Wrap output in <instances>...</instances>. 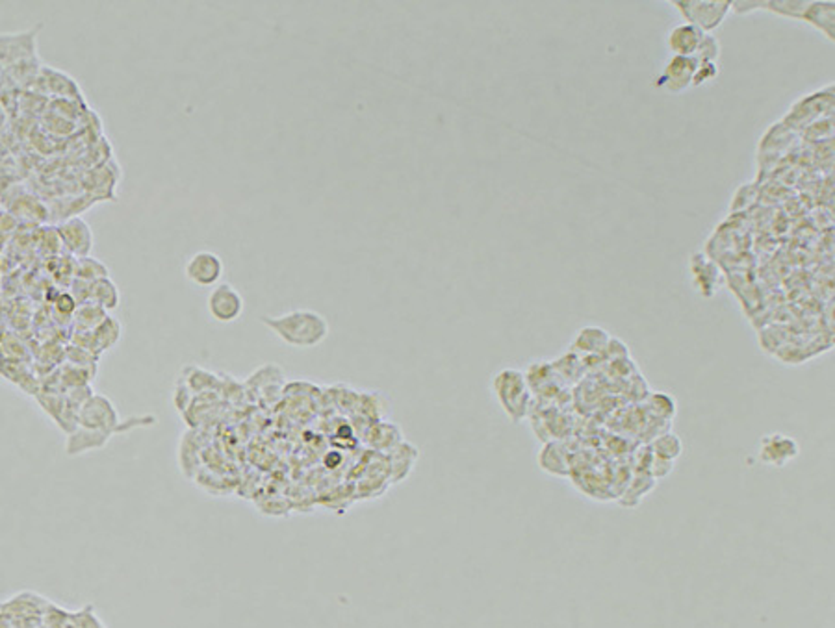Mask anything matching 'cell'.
Returning <instances> with one entry per match:
<instances>
[{
	"mask_svg": "<svg viewBox=\"0 0 835 628\" xmlns=\"http://www.w3.org/2000/svg\"><path fill=\"white\" fill-rule=\"evenodd\" d=\"M260 321L284 345L293 348H314L329 338L327 319L314 310H291L281 315H264Z\"/></svg>",
	"mask_w": 835,
	"mask_h": 628,
	"instance_id": "1",
	"label": "cell"
},
{
	"mask_svg": "<svg viewBox=\"0 0 835 628\" xmlns=\"http://www.w3.org/2000/svg\"><path fill=\"white\" fill-rule=\"evenodd\" d=\"M493 391L502 410L512 423H520L529 415L533 393L522 371L509 367L496 373L493 379Z\"/></svg>",
	"mask_w": 835,
	"mask_h": 628,
	"instance_id": "2",
	"label": "cell"
},
{
	"mask_svg": "<svg viewBox=\"0 0 835 628\" xmlns=\"http://www.w3.org/2000/svg\"><path fill=\"white\" fill-rule=\"evenodd\" d=\"M672 6L687 22L709 34L717 30L731 12V0H676Z\"/></svg>",
	"mask_w": 835,
	"mask_h": 628,
	"instance_id": "3",
	"label": "cell"
},
{
	"mask_svg": "<svg viewBox=\"0 0 835 628\" xmlns=\"http://www.w3.org/2000/svg\"><path fill=\"white\" fill-rule=\"evenodd\" d=\"M77 424L86 431L108 432V434H117L121 429L119 414L112 400L105 395H93V393L80 406Z\"/></svg>",
	"mask_w": 835,
	"mask_h": 628,
	"instance_id": "4",
	"label": "cell"
},
{
	"mask_svg": "<svg viewBox=\"0 0 835 628\" xmlns=\"http://www.w3.org/2000/svg\"><path fill=\"white\" fill-rule=\"evenodd\" d=\"M41 27L22 32L0 34V71H8L22 62L38 58V36Z\"/></svg>",
	"mask_w": 835,
	"mask_h": 628,
	"instance_id": "5",
	"label": "cell"
},
{
	"mask_svg": "<svg viewBox=\"0 0 835 628\" xmlns=\"http://www.w3.org/2000/svg\"><path fill=\"white\" fill-rule=\"evenodd\" d=\"M207 310L217 322H234L243 315L245 300L241 293L229 282H219L212 288L207 298Z\"/></svg>",
	"mask_w": 835,
	"mask_h": 628,
	"instance_id": "6",
	"label": "cell"
},
{
	"mask_svg": "<svg viewBox=\"0 0 835 628\" xmlns=\"http://www.w3.org/2000/svg\"><path fill=\"white\" fill-rule=\"evenodd\" d=\"M225 272V264L219 258V255L212 250H199L190 256L184 265V274L188 282L199 288H214L221 282Z\"/></svg>",
	"mask_w": 835,
	"mask_h": 628,
	"instance_id": "7",
	"label": "cell"
},
{
	"mask_svg": "<svg viewBox=\"0 0 835 628\" xmlns=\"http://www.w3.org/2000/svg\"><path fill=\"white\" fill-rule=\"evenodd\" d=\"M698 60L696 58H683V56H672V60L667 63V67L662 69L659 74V79L655 82L657 88L667 89L669 93L679 95L693 88L695 74L698 69Z\"/></svg>",
	"mask_w": 835,
	"mask_h": 628,
	"instance_id": "8",
	"label": "cell"
},
{
	"mask_svg": "<svg viewBox=\"0 0 835 628\" xmlns=\"http://www.w3.org/2000/svg\"><path fill=\"white\" fill-rule=\"evenodd\" d=\"M798 455H800V447L793 438L783 436V434H767L761 438L757 460L765 465L783 467L795 462Z\"/></svg>",
	"mask_w": 835,
	"mask_h": 628,
	"instance_id": "9",
	"label": "cell"
},
{
	"mask_svg": "<svg viewBox=\"0 0 835 628\" xmlns=\"http://www.w3.org/2000/svg\"><path fill=\"white\" fill-rule=\"evenodd\" d=\"M58 238L60 243L69 250L71 255L79 258L89 256L93 248V232L91 226L82 217H71L58 226Z\"/></svg>",
	"mask_w": 835,
	"mask_h": 628,
	"instance_id": "10",
	"label": "cell"
},
{
	"mask_svg": "<svg viewBox=\"0 0 835 628\" xmlns=\"http://www.w3.org/2000/svg\"><path fill=\"white\" fill-rule=\"evenodd\" d=\"M704 38H705V32L693 27V24L689 22H681L669 32L667 46L674 56L695 58L698 48L702 46Z\"/></svg>",
	"mask_w": 835,
	"mask_h": 628,
	"instance_id": "11",
	"label": "cell"
},
{
	"mask_svg": "<svg viewBox=\"0 0 835 628\" xmlns=\"http://www.w3.org/2000/svg\"><path fill=\"white\" fill-rule=\"evenodd\" d=\"M38 84H41V91H46V93H53L56 96H80V89H79V84L72 80L71 77H67L65 72L62 71H56L53 67H46V65H41L39 69V74H38V79H36Z\"/></svg>",
	"mask_w": 835,
	"mask_h": 628,
	"instance_id": "12",
	"label": "cell"
},
{
	"mask_svg": "<svg viewBox=\"0 0 835 628\" xmlns=\"http://www.w3.org/2000/svg\"><path fill=\"white\" fill-rule=\"evenodd\" d=\"M835 3H817L814 0L809 8L805 10L802 21L812 24L817 30H821L828 39H835Z\"/></svg>",
	"mask_w": 835,
	"mask_h": 628,
	"instance_id": "13",
	"label": "cell"
},
{
	"mask_svg": "<svg viewBox=\"0 0 835 628\" xmlns=\"http://www.w3.org/2000/svg\"><path fill=\"white\" fill-rule=\"evenodd\" d=\"M91 303L101 306L105 312H114L121 305L119 288L110 276L91 284Z\"/></svg>",
	"mask_w": 835,
	"mask_h": 628,
	"instance_id": "14",
	"label": "cell"
},
{
	"mask_svg": "<svg viewBox=\"0 0 835 628\" xmlns=\"http://www.w3.org/2000/svg\"><path fill=\"white\" fill-rule=\"evenodd\" d=\"M609 343H611V338L607 336L605 331L596 329V326H586V329H583L578 334L574 341V348L581 350V353H600V350L609 347Z\"/></svg>",
	"mask_w": 835,
	"mask_h": 628,
	"instance_id": "15",
	"label": "cell"
},
{
	"mask_svg": "<svg viewBox=\"0 0 835 628\" xmlns=\"http://www.w3.org/2000/svg\"><path fill=\"white\" fill-rule=\"evenodd\" d=\"M106 317L108 314L101 306H97L95 303H84L72 315V322H75L77 331L80 332H93Z\"/></svg>",
	"mask_w": 835,
	"mask_h": 628,
	"instance_id": "16",
	"label": "cell"
},
{
	"mask_svg": "<svg viewBox=\"0 0 835 628\" xmlns=\"http://www.w3.org/2000/svg\"><path fill=\"white\" fill-rule=\"evenodd\" d=\"M121 331H122L121 322L112 315H108L99 326H97V329L93 331V338L101 353L117 345V341L121 339Z\"/></svg>",
	"mask_w": 835,
	"mask_h": 628,
	"instance_id": "17",
	"label": "cell"
},
{
	"mask_svg": "<svg viewBox=\"0 0 835 628\" xmlns=\"http://www.w3.org/2000/svg\"><path fill=\"white\" fill-rule=\"evenodd\" d=\"M650 448L654 452V456H659L662 460H671V462H676L681 456V452H683L681 440L672 432L661 434L659 438H655L654 443L650 445Z\"/></svg>",
	"mask_w": 835,
	"mask_h": 628,
	"instance_id": "18",
	"label": "cell"
},
{
	"mask_svg": "<svg viewBox=\"0 0 835 628\" xmlns=\"http://www.w3.org/2000/svg\"><path fill=\"white\" fill-rule=\"evenodd\" d=\"M809 4H812V0H767L765 10L781 17L802 21Z\"/></svg>",
	"mask_w": 835,
	"mask_h": 628,
	"instance_id": "19",
	"label": "cell"
},
{
	"mask_svg": "<svg viewBox=\"0 0 835 628\" xmlns=\"http://www.w3.org/2000/svg\"><path fill=\"white\" fill-rule=\"evenodd\" d=\"M75 274H77L79 281L93 284V282L101 281V279H108V267L99 260L86 256V258H79Z\"/></svg>",
	"mask_w": 835,
	"mask_h": 628,
	"instance_id": "20",
	"label": "cell"
},
{
	"mask_svg": "<svg viewBox=\"0 0 835 628\" xmlns=\"http://www.w3.org/2000/svg\"><path fill=\"white\" fill-rule=\"evenodd\" d=\"M721 56V43L715 36H711V34H705L704 41H702V46L698 48V53H696V60L698 63H717Z\"/></svg>",
	"mask_w": 835,
	"mask_h": 628,
	"instance_id": "21",
	"label": "cell"
},
{
	"mask_svg": "<svg viewBox=\"0 0 835 628\" xmlns=\"http://www.w3.org/2000/svg\"><path fill=\"white\" fill-rule=\"evenodd\" d=\"M717 77H719V65L717 63H700L698 69H696V74H695L693 88L704 86L705 82L713 80Z\"/></svg>",
	"mask_w": 835,
	"mask_h": 628,
	"instance_id": "22",
	"label": "cell"
},
{
	"mask_svg": "<svg viewBox=\"0 0 835 628\" xmlns=\"http://www.w3.org/2000/svg\"><path fill=\"white\" fill-rule=\"evenodd\" d=\"M767 0H731V12L737 15H748L757 10H765Z\"/></svg>",
	"mask_w": 835,
	"mask_h": 628,
	"instance_id": "23",
	"label": "cell"
},
{
	"mask_svg": "<svg viewBox=\"0 0 835 628\" xmlns=\"http://www.w3.org/2000/svg\"><path fill=\"white\" fill-rule=\"evenodd\" d=\"M79 308V303L75 300V297H72L71 293H60V297L56 298V310L63 315H75Z\"/></svg>",
	"mask_w": 835,
	"mask_h": 628,
	"instance_id": "24",
	"label": "cell"
}]
</instances>
